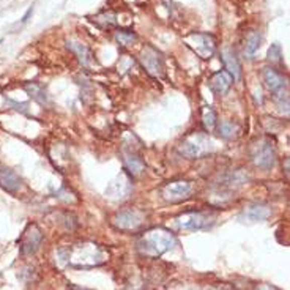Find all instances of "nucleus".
<instances>
[{"mask_svg":"<svg viewBox=\"0 0 290 290\" xmlns=\"http://www.w3.org/2000/svg\"><path fill=\"white\" fill-rule=\"evenodd\" d=\"M175 245H177L175 235H173L169 229H164V227L150 229L144 232L137 240L139 252L148 257H159L167 251H170Z\"/></svg>","mask_w":290,"mask_h":290,"instance_id":"1","label":"nucleus"},{"mask_svg":"<svg viewBox=\"0 0 290 290\" xmlns=\"http://www.w3.org/2000/svg\"><path fill=\"white\" fill-rule=\"evenodd\" d=\"M0 186L10 194H16L22 188V180L15 170L0 166Z\"/></svg>","mask_w":290,"mask_h":290,"instance_id":"13","label":"nucleus"},{"mask_svg":"<svg viewBox=\"0 0 290 290\" xmlns=\"http://www.w3.org/2000/svg\"><path fill=\"white\" fill-rule=\"evenodd\" d=\"M260 43H262V37L259 32H252L249 37L246 38V44H245V54L249 59H252L256 52L259 51L260 48Z\"/></svg>","mask_w":290,"mask_h":290,"instance_id":"21","label":"nucleus"},{"mask_svg":"<svg viewBox=\"0 0 290 290\" xmlns=\"http://www.w3.org/2000/svg\"><path fill=\"white\" fill-rule=\"evenodd\" d=\"M266 57H268V60L271 63H279L281 62V57H282V51H281V46L274 43L270 46V49H268V54H266Z\"/></svg>","mask_w":290,"mask_h":290,"instance_id":"25","label":"nucleus"},{"mask_svg":"<svg viewBox=\"0 0 290 290\" xmlns=\"http://www.w3.org/2000/svg\"><path fill=\"white\" fill-rule=\"evenodd\" d=\"M223 62L226 65V69L232 74V77H234V80H240L241 79V63L238 60L237 54L229 48L223 49Z\"/></svg>","mask_w":290,"mask_h":290,"instance_id":"15","label":"nucleus"},{"mask_svg":"<svg viewBox=\"0 0 290 290\" xmlns=\"http://www.w3.org/2000/svg\"><path fill=\"white\" fill-rule=\"evenodd\" d=\"M115 40H117L122 46H131L137 41V35L130 30H120L115 33Z\"/></svg>","mask_w":290,"mask_h":290,"instance_id":"23","label":"nucleus"},{"mask_svg":"<svg viewBox=\"0 0 290 290\" xmlns=\"http://www.w3.org/2000/svg\"><path fill=\"white\" fill-rule=\"evenodd\" d=\"M215 152V142L205 133H191L178 144V153L188 159H197Z\"/></svg>","mask_w":290,"mask_h":290,"instance_id":"3","label":"nucleus"},{"mask_svg":"<svg viewBox=\"0 0 290 290\" xmlns=\"http://www.w3.org/2000/svg\"><path fill=\"white\" fill-rule=\"evenodd\" d=\"M215 223V215L208 212H186L177 218V224L183 230H202Z\"/></svg>","mask_w":290,"mask_h":290,"instance_id":"5","label":"nucleus"},{"mask_svg":"<svg viewBox=\"0 0 290 290\" xmlns=\"http://www.w3.org/2000/svg\"><path fill=\"white\" fill-rule=\"evenodd\" d=\"M66 46H68V49L77 57V60L80 63L85 65V66L90 65L91 59H93V54H91V51L87 48L85 44L77 43V41H66Z\"/></svg>","mask_w":290,"mask_h":290,"instance_id":"17","label":"nucleus"},{"mask_svg":"<svg viewBox=\"0 0 290 290\" xmlns=\"http://www.w3.org/2000/svg\"><path fill=\"white\" fill-rule=\"evenodd\" d=\"M271 215V210L270 207H266L263 204H252L249 207H246V210L243 212V216L252 223H257V221H265V219H268Z\"/></svg>","mask_w":290,"mask_h":290,"instance_id":"16","label":"nucleus"},{"mask_svg":"<svg viewBox=\"0 0 290 290\" xmlns=\"http://www.w3.org/2000/svg\"><path fill=\"white\" fill-rule=\"evenodd\" d=\"M41 243H43V232L40 230V227L37 224H29L19 238L22 256H33L40 249Z\"/></svg>","mask_w":290,"mask_h":290,"instance_id":"8","label":"nucleus"},{"mask_svg":"<svg viewBox=\"0 0 290 290\" xmlns=\"http://www.w3.org/2000/svg\"><path fill=\"white\" fill-rule=\"evenodd\" d=\"M123 162H125V167L128 170L133 177H137L141 175V173L145 170V166L141 158H137L136 155H131V153H125V158H123Z\"/></svg>","mask_w":290,"mask_h":290,"instance_id":"18","label":"nucleus"},{"mask_svg":"<svg viewBox=\"0 0 290 290\" xmlns=\"http://www.w3.org/2000/svg\"><path fill=\"white\" fill-rule=\"evenodd\" d=\"M141 62H142L144 68L152 76H161L162 74V69H164V66H162L161 54L155 48H152V46H147V48L142 49Z\"/></svg>","mask_w":290,"mask_h":290,"instance_id":"11","label":"nucleus"},{"mask_svg":"<svg viewBox=\"0 0 290 290\" xmlns=\"http://www.w3.org/2000/svg\"><path fill=\"white\" fill-rule=\"evenodd\" d=\"M32 15H33V7H30V8L26 11V15L22 16V19H21V22H22V24H26V22L29 21V18H30Z\"/></svg>","mask_w":290,"mask_h":290,"instance_id":"27","label":"nucleus"},{"mask_svg":"<svg viewBox=\"0 0 290 290\" xmlns=\"http://www.w3.org/2000/svg\"><path fill=\"white\" fill-rule=\"evenodd\" d=\"M192 192V183L188 180H175L164 184V188L161 189L162 199L167 202H181L188 199Z\"/></svg>","mask_w":290,"mask_h":290,"instance_id":"9","label":"nucleus"},{"mask_svg":"<svg viewBox=\"0 0 290 290\" xmlns=\"http://www.w3.org/2000/svg\"><path fill=\"white\" fill-rule=\"evenodd\" d=\"M277 108L279 111L285 115V117H290V93H282V95H277V96H273Z\"/></svg>","mask_w":290,"mask_h":290,"instance_id":"24","label":"nucleus"},{"mask_svg":"<svg viewBox=\"0 0 290 290\" xmlns=\"http://www.w3.org/2000/svg\"><path fill=\"white\" fill-rule=\"evenodd\" d=\"M65 252L66 263L74 266V268H91V266H98L106 260V254L95 243H84L73 251L65 249Z\"/></svg>","mask_w":290,"mask_h":290,"instance_id":"2","label":"nucleus"},{"mask_svg":"<svg viewBox=\"0 0 290 290\" xmlns=\"http://www.w3.org/2000/svg\"><path fill=\"white\" fill-rule=\"evenodd\" d=\"M202 125L207 133H213L218 126V115L215 112V109L212 106H204L202 108Z\"/></svg>","mask_w":290,"mask_h":290,"instance_id":"19","label":"nucleus"},{"mask_svg":"<svg viewBox=\"0 0 290 290\" xmlns=\"http://www.w3.org/2000/svg\"><path fill=\"white\" fill-rule=\"evenodd\" d=\"M254 290H279V288L271 285V284H260V285H257Z\"/></svg>","mask_w":290,"mask_h":290,"instance_id":"26","label":"nucleus"},{"mask_svg":"<svg viewBox=\"0 0 290 290\" xmlns=\"http://www.w3.org/2000/svg\"><path fill=\"white\" fill-rule=\"evenodd\" d=\"M112 224L122 232H137L145 224V213L137 208H125L114 216Z\"/></svg>","mask_w":290,"mask_h":290,"instance_id":"4","label":"nucleus"},{"mask_svg":"<svg viewBox=\"0 0 290 290\" xmlns=\"http://www.w3.org/2000/svg\"><path fill=\"white\" fill-rule=\"evenodd\" d=\"M252 161L256 167L262 170H270L276 164V150L270 139H263L252 150Z\"/></svg>","mask_w":290,"mask_h":290,"instance_id":"7","label":"nucleus"},{"mask_svg":"<svg viewBox=\"0 0 290 290\" xmlns=\"http://www.w3.org/2000/svg\"><path fill=\"white\" fill-rule=\"evenodd\" d=\"M26 90L30 93V96L33 98V100H37L38 103H41V104H44V103H48V96H46V91H44V88L41 87V85H37V84H29V85H26Z\"/></svg>","mask_w":290,"mask_h":290,"instance_id":"22","label":"nucleus"},{"mask_svg":"<svg viewBox=\"0 0 290 290\" xmlns=\"http://www.w3.org/2000/svg\"><path fill=\"white\" fill-rule=\"evenodd\" d=\"M249 181V175L243 170V169H237V170H230L229 173L223 177L221 180V188L227 189V191H237L238 188L245 186V184Z\"/></svg>","mask_w":290,"mask_h":290,"instance_id":"12","label":"nucleus"},{"mask_svg":"<svg viewBox=\"0 0 290 290\" xmlns=\"http://www.w3.org/2000/svg\"><path fill=\"white\" fill-rule=\"evenodd\" d=\"M216 130H218L219 136H221L223 139H234L240 133V126L237 123H234V122L223 120V122L218 123Z\"/></svg>","mask_w":290,"mask_h":290,"instance_id":"20","label":"nucleus"},{"mask_svg":"<svg viewBox=\"0 0 290 290\" xmlns=\"http://www.w3.org/2000/svg\"><path fill=\"white\" fill-rule=\"evenodd\" d=\"M262 79H263V84L266 87V90L273 93V96H277V95H282V93H287V82H285V77L274 69L273 66H266L263 68L262 71Z\"/></svg>","mask_w":290,"mask_h":290,"instance_id":"10","label":"nucleus"},{"mask_svg":"<svg viewBox=\"0 0 290 290\" xmlns=\"http://www.w3.org/2000/svg\"><path fill=\"white\" fill-rule=\"evenodd\" d=\"M184 43L201 59H210L216 51V40L208 33H191L184 38Z\"/></svg>","mask_w":290,"mask_h":290,"instance_id":"6","label":"nucleus"},{"mask_svg":"<svg viewBox=\"0 0 290 290\" xmlns=\"http://www.w3.org/2000/svg\"><path fill=\"white\" fill-rule=\"evenodd\" d=\"M234 84V77L229 71H218L210 79V88L215 95H224Z\"/></svg>","mask_w":290,"mask_h":290,"instance_id":"14","label":"nucleus"}]
</instances>
